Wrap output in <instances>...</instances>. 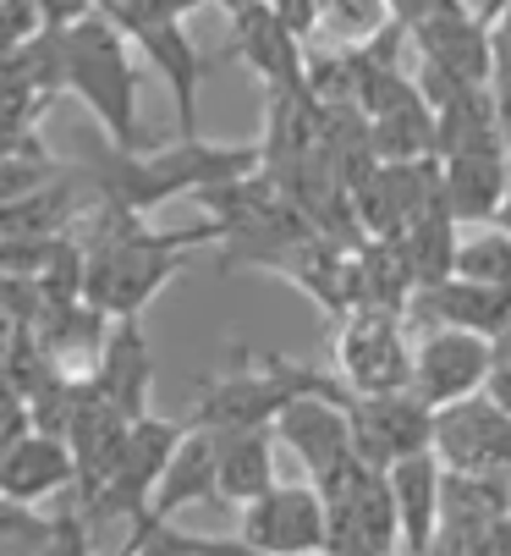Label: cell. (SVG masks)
Here are the masks:
<instances>
[{
	"label": "cell",
	"mask_w": 511,
	"mask_h": 556,
	"mask_svg": "<svg viewBox=\"0 0 511 556\" xmlns=\"http://www.w3.org/2000/svg\"><path fill=\"white\" fill-rule=\"evenodd\" d=\"M231 50L247 55V66L259 72L270 89H303V72H308L303 39L286 34V23L270 12V0H259L253 12L231 17Z\"/></svg>",
	"instance_id": "18"
},
{
	"label": "cell",
	"mask_w": 511,
	"mask_h": 556,
	"mask_svg": "<svg viewBox=\"0 0 511 556\" xmlns=\"http://www.w3.org/2000/svg\"><path fill=\"white\" fill-rule=\"evenodd\" d=\"M440 204L457 226H489L511 193V149H462L440 154Z\"/></svg>",
	"instance_id": "12"
},
{
	"label": "cell",
	"mask_w": 511,
	"mask_h": 556,
	"mask_svg": "<svg viewBox=\"0 0 511 556\" xmlns=\"http://www.w3.org/2000/svg\"><path fill=\"white\" fill-rule=\"evenodd\" d=\"M506 7H511V0H484V12H478V17H484V23H495Z\"/></svg>",
	"instance_id": "30"
},
{
	"label": "cell",
	"mask_w": 511,
	"mask_h": 556,
	"mask_svg": "<svg viewBox=\"0 0 511 556\" xmlns=\"http://www.w3.org/2000/svg\"><path fill=\"white\" fill-rule=\"evenodd\" d=\"M396 556H401V551H396Z\"/></svg>",
	"instance_id": "32"
},
{
	"label": "cell",
	"mask_w": 511,
	"mask_h": 556,
	"mask_svg": "<svg viewBox=\"0 0 511 556\" xmlns=\"http://www.w3.org/2000/svg\"><path fill=\"white\" fill-rule=\"evenodd\" d=\"M55 540V513L0 496V556H44Z\"/></svg>",
	"instance_id": "23"
},
{
	"label": "cell",
	"mask_w": 511,
	"mask_h": 556,
	"mask_svg": "<svg viewBox=\"0 0 511 556\" xmlns=\"http://www.w3.org/2000/svg\"><path fill=\"white\" fill-rule=\"evenodd\" d=\"M66 491H77V457H72L66 435L28 430L7 457H0V496L7 502L44 507V502H61Z\"/></svg>",
	"instance_id": "15"
},
{
	"label": "cell",
	"mask_w": 511,
	"mask_h": 556,
	"mask_svg": "<svg viewBox=\"0 0 511 556\" xmlns=\"http://www.w3.org/2000/svg\"><path fill=\"white\" fill-rule=\"evenodd\" d=\"M89 380H94V391L111 396V403H116L127 419L154 414V408H149V391H154V353H149V337H143L138 320H116V326H111L105 358H100V369H94Z\"/></svg>",
	"instance_id": "19"
},
{
	"label": "cell",
	"mask_w": 511,
	"mask_h": 556,
	"mask_svg": "<svg viewBox=\"0 0 511 556\" xmlns=\"http://www.w3.org/2000/svg\"><path fill=\"white\" fill-rule=\"evenodd\" d=\"M61 45V89L77 94L105 127L111 149H143L138 143V66H132V39L105 23L82 17L72 28H55Z\"/></svg>",
	"instance_id": "3"
},
{
	"label": "cell",
	"mask_w": 511,
	"mask_h": 556,
	"mask_svg": "<svg viewBox=\"0 0 511 556\" xmlns=\"http://www.w3.org/2000/svg\"><path fill=\"white\" fill-rule=\"evenodd\" d=\"M489 369H495V342L489 337L435 326V331H423L412 342V396L430 403V408H451V403L478 396Z\"/></svg>",
	"instance_id": "9"
},
{
	"label": "cell",
	"mask_w": 511,
	"mask_h": 556,
	"mask_svg": "<svg viewBox=\"0 0 511 556\" xmlns=\"http://www.w3.org/2000/svg\"><path fill=\"white\" fill-rule=\"evenodd\" d=\"M335 391H341V380H330V391H308V396H297V403H286L281 414H276V446H286L297 463H303V473H308V485L319 491V496H335V491H347L358 473L369 468L363 457H358V446H353V425H347V408L335 403Z\"/></svg>",
	"instance_id": "5"
},
{
	"label": "cell",
	"mask_w": 511,
	"mask_h": 556,
	"mask_svg": "<svg viewBox=\"0 0 511 556\" xmlns=\"http://www.w3.org/2000/svg\"><path fill=\"white\" fill-rule=\"evenodd\" d=\"M451 276L457 281H473V287L511 292V231L506 226H478L473 237H457Z\"/></svg>",
	"instance_id": "22"
},
{
	"label": "cell",
	"mask_w": 511,
	"mask_h": 556,
	"mask_svg": "<svg viewBox=\"0 0 511 556\" xmlns=\"http://www.w3.org/2000/svg\"><path fill=\"white\" fill-rule=\"evenodd\" d=\"M34 12H39L44 28H72L94 12V0H34Z\"/></svg>",
	"instance_id": "26"
},
{
	"label": "cell",
	"mask_w": 511,
	"mask_h": 556,
	"mask_svg": "<svg viewBox=\"0 0 511 556\" xmlns=\"http://www.w3.org/2000/svg\"><path fill=\"white\" fill-rule=\"evenodd\" d=\"M484 396H489L500 414H511V358L495 353V369H489V380H484Z\"/></svg>",
	"instance_id": "28"
},
{
	"label": "cell",
	"mask_w": 511,
	"mask_h": 556,
	"mask_svg": "<svg viewBox=\"0 0 511 556\" xmlns=\"http://www.w3.org/2000/svg\"><path fill=\"white\" fill-rule=\"evenodd\" d=\"M220 243V226H182V231H154L143 215L100 204L94 237L82 243V303H94L105 320H138L143 303L182 276L193 249Z\"/></svg>",
	"instance_id": "1"
},
{
	"label": "cell",
	"mask_w": 511,
	"mask_h": 556,
	"mask_svg": "<svg viewBox=\"0 0 511 556\" xmlns=\"http://www.w3.org/2000/svg\"><path fill=\"white\" fill-rule=\"evenodd\" d=\"M215 7H220L226 17H242V12H253V7H259V0H215Z\"/></svg>",
	"instance_id": "29"
},
{
	"label": "cell",
	"mask_w": 511,
	"mask_h": 556,
	"mask_svg": "<svg viewBox=\"0 0 511 556\" xmlns=\"http://www.w3.org/2000/svg\"><path fill=\"white\" fill-rule=\"evenodd\" d=\"M265 172L259 143H204V138H177L170 149H105V161L89 166V188L100 204L149 215L154 204L177 193H209L237 177Z\"/></svg>",
	"instance_id": "2"
},
{
	"label": "cell",
	"mask_w": 511,
	"mask_h": 556,
	"mask_svg": "<svg viewBox=\"0 0 511 556\" xmlns=\"http://www.w3.org/2000/svg\"><path fill=\"white\" fill-rule=\"evenodd\" d=\"M412 50H418V89L430 100V111L462 89H489L495 77V39H489V23L473 17L468 7L462 12H446L435 23L412 28Z\"/></svg>",
	"instance_id": "6"
},
{
	"label": "cell",
	"mask_w": 511,
	"mask_h": 556,
	"mask_svg": "<svg viewBox=\"0 0 511 556\" xmlns=\"http://www.w3.org/2000/svg\"><path fill=\"white\" fill-rule=\"evenodd\" d=\"M335 380L358 396L412 391V342H407V314L396 308H358L341 320L335 337Z\"/></svg>",
	"instance_id": "7"
},
{
	"label": "cell",
	"mask_w": 511,
	"mask_h": 556,
	"mask_svg": "<svg viewBox=\"0 0 511 556\" xmlns=\"http://www.w3.org/2000/svg\"><path fill=\"white\" fill-rule=\"evenodd\" d=\"M28 430H34V425H28V408L17 403V396H0V457H7Z\"/></svg>",
	"instance_id": "27"
},
{
	"label": "cell",
	"mask_w": 511,
	"mask_h": 556,
	"mask_svg": "<svg viewBox=\"0 0 511 556\" xmlns=\"http://www.w3.org/2000/svg\"><path fill=\"white\" fill-rule=\"evenodd\" d=\"M396 502L385 468H363L347 491L324 496V556H396Z\"/></svg>",
	"instance_id": "10"
},
{
	"label": "cell",
	"mask_w": 511,
	"mask_h": 556,
	"mask_svg": "<svg viewBox=\"0 0 511 556\" xmlns=\"http://www.w3.org/2000/svg\"><path fill=\"white\" fill-rule=\"evenodd\" d=\"M391 502H396V529H401V556H430L440 540V502H446V463L430 452H412L385 468Z\"/></svg>",
	"instance_id": "13"
},
{
	"label": "cell",
	"mask_w": 511,
	"mask_h": 556,
	"mask_svg": "<svg viewBox=\"0 0 511 556\" xmlns=\"http://www.w3.org/2000/svg\"><path fill=\"white\" fill-rule=\"evenodd\" d=\"M61 172L66 166L55 161V154H7V161H0V210H12L17 199L50 188Z\"/></svg>",
	"instance_id": "24"
},
{
	"label": "cell",
	"mask_w": 511,
	"mask_h": 556,
	"mask_svg": "<svg viewBox=\"0 0 511 556\" xmlns=\"http://www.w3.org/2000/svg\"><path fill=\"white\" fill-rule=\"evenodd\" d=\"M215 473H220V430L188 419L177 452H170L159 485H154V502H149V518L154 523H170L182 507H199V502H215Z\"/></svg>",
	"instance_id": "16"
},
{
	"label": "cell",
	"mask_w": 511,
	"mask_h": 556,
	"mask_svg": "<svg viewBox=\"0 0 511 556\" xmlns=\"http://www.w3.org/2000/svg\"><path fill=\"white\" fill-rule=\"evenodd\" d=\"M319 556H324V551H319Z\"/></svg>",
	"instance_id": "31"
},
{
	"label": "cell",
	"mask_w": 511,
	"mask_h": 556,
	"mask_svg": "<svg viewBox=\"0 0 511 556\" xmlns=\"http://www.w3.org/2000/svg\"><path fill=\"white\" fill-rule=\"evenodd\" d=\"M330 369H314V364H286V358H265V369H237V375H215L199 386V408L193 419L231 435V430H270L276 414L286 403L308 391H330Z\"/></svg>",
	"instance_id": "4"
},
{
	"label": "cell",
	"mask_w": 511,
	"mask_h": 556,
	"mask_svg": "<svg viewBox=\"0 0 511 556\" xmlns=\"http://www.w3.org/2000/svg\"><path fill=\"white\" fill-rule=\"evenodd\" d=\"M242 540L259 556H319L324 551V496L308 480H276L242 507Z\"/></svg>",
	"instance_id": "11"
},
{
	"label": "cell",
	"mask_w": 511,
	"mask_h": 556,
	"mask_svg": "<svg viewBox=\"0 0 511 556\" xmlns=\"http://www.w3.org/2000/svg\"><path fill=\"white\" fill-rule=\"evenodd\" d=\"M122 556H259L242 534H182L170 523H154L143 518L132 534H127V551Z\"/></svg>",
	"instance_id": "21"
},
{
	"label": "cell",
	"mask_w": 511,
	"mask_h": 556,
	"mask_svg": "<svg viewBox=\"0 0 511 556\" xmlns=\"http://www.w3.org/2000/svg\"><path fill=\"white\" fill-rule=\"evenodd\" d=\"M446 12H462V0H385V17L401 23L407 34L423 28V23H435V17H446Z\"/></svg>",
	"instance_id": "25"
},
{
	"label": "cell",
	"mask_w": 511,
	"mask_h": 556,
	"mask_svg": "<svg viewBox=\"0 0 511 556\" xmlns=\"http://www.w3.org/2000/svg\"><path fill=\"white\" fill-rule=\"evenodd\" d=\"M127 39L154 61V72L170 84L182 138H199V89H204V77H209V61H204V50L193 45V34H188L182 23H149V28L127 34Z\"/></svg>",
	"instance_id": "17"
},
{
	"label": "cell",
	"mask_w": 511,
	"mask_h": 556,
	"mask_svg": "<svg viewBox=\"0 0 511 556\" xmlns=\"http://www.w3.org/2000/svg\"><path fill=\"white\" fill-rule=\"evenodd\" d=\"M335 403L347 408L353 425V446L369 468H391L412 452H430L435 446V408L418 403L412 391H385V396H358L341 386Z\"/></svg>",
	"instance_id": "8"
},
{
	"label": "cell",
	"mask_w": 511,
	"mask_h": 556,
	"mask_svg": "<svg viewBox=\"0 0 511 556\" xmlns=\"http://www.w3.org/2000/svg\"><path fill=\"white\" fill-rule=\"evenodd\" d=\"M276 430H231L220 435V473H215V502L247 507L276 485Z\"/></svg>",
	"instance_id": "20"
},
{
	"label": "cell",
	"mask_w": 511,
	"mask_h": 556,
	"mask_svg": "<svg viewBox=\"0 0 511 556\" xmlns=\"http://www.w3.org/2000/svg\"><path fill=\"white\" fill-rule=\"evenodd\" d=\"M407 320H423V326H451V331H473V337H489L500 342L511 331V292H495V287H473V281H430V287H412L407 298Z\"/></svg>",
	"instance_id": "14"
}]
</instances>
